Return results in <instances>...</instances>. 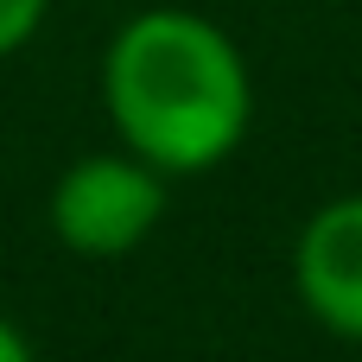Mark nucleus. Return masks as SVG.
I'll list each match as a JSON object with an SVG mask.
<instances>
[{
	"label": "nucleus",
	"mask_w": 362,
	"mask_h": 362,
	"mask_svg": "<svg viewBox=\"0 0 362 362\" xmlns=\"http://www.w3.org/2000/svg\"><path fill=\"white\" fill-rule=\"evenodd\" d=\"M45 6H51V0H0V57L19 51V45L45 25Z\"/></svg>",
	"instance_id": "nucleus-4"
},
{
	"label": "nucleus",
	"mask_w": 362,
	"mask_h": 362,
	"mask_svg": "<svg viewBox=\"0 0 362 362\" xmlns=\"http://www.w3.org/2000/svg\"><path fill=\"white\" fill-rule=\"evenodd\" d=\"M293 280L305 312L325 331L362 344V197H337L312 210L293 248Z\"/></svg>",
	"instance_id": "nucleus-3"
},
{
	"label": "nucleus",
	"mask_w": 362,
	"mask_h": 362,
	"mask_svg": "<svg viewBox=\"0 0 362 362\" xmlns=\"http://www.w3.org/2000/svg\"><path fill=\"white\" fill-rule=\"evenodd\" d=\"M108 115L146 165L165 178L223 165L248 134V64L197 13H140L115 32L102 64Z\"/></svg>",
	"instance_id": "nucleus-1"
},
{
	"label": "nucleus",
	"mask_w": 362,
	"mask_h": 362,
	"mask_svg": "<svg viewBox=\"0 0 362 362\" xmlns=\"http://www.w3.org/2000/svg\"><path fill=\"white\" fill-rule=\"evenodd\" d=\"M165 210V172L140 153H83L51 185V229L70 255L108 261L153 235Z\"/></svg>",
	"instance_id": "nucleus-2"
},
{
	"label": "nucleus",
	"mask_w": 362,
	"mask_h": 362,
	"mask_svg": "<svg viewBox=\"0 0 362 362\" xmlns=\"http://www.w3.org/2000/svg\"><path fill=\"white\" fill-rule=\"evenodd\" d=\"M0 362H32V350H25V337L0 318Z\"/></svg>",
	"instance_id": "nucleus-5"
}]
</instances>
